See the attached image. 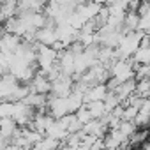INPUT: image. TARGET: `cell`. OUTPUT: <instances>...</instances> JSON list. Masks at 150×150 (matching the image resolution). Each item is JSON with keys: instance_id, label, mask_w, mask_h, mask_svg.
<instances>
[{"instance_id": "1", "label": "cell", "mask_w": 150, "mask_h": 150, "mask_svg": "<svg viewBox=\"0 0 150 150\" xmlns=\"http://www.w3.org/2000/svg\"><path fill=\"white\" fill-rule=\"evenodd\" d=\"M35 41H39L41 44H46V46H53V42L57 41V32H55V28L41 27L39 30H35Z\"/></svg>"}, {"instance_id": "2", "label": "cell", "mask_w": 150, "mask_h": 150, "mask_svg": "<svg viewBox=\"0 0 150 150\" xmlns=\"http://www.w3.org/2000/svg\"><path fill=\"white\" fill-rule=\"evenodd\" d=\"M58 145H60V143L57 141V138H51V136H48V138L42 139L41 143H39V141L35 143L37 148H53V146H58Z\"/></svg>"}]
</instances>
